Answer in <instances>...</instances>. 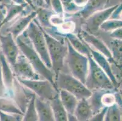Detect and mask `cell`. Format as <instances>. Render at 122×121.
<instances>
[{
    "mask_svg": "<svg viewBox=\"0 0 122 121\" xmlns=\"http://www.w3.org/2000/svg\"><path fill=\"white\" fill-rule=\"evenodd\" d=\"M88 47L91 54V57L94 59V61L97 63V64L101 68L105 71L108 77L110 78L111 81L113 83L114 86L117 87L118 85V82H117L115 75L113 73L111 67V65L109 63V61L107 58L104 56L103 54L98 52V51L95 50L92 48L90 47L89 45Z\"/></svg>",
    "mask_w": 122,
    "mask_h": 121,
    "instance_id": "5bb4252c",
    "label": "cell"
},
{
    "mask_svg": "<svg viewBox=\"0 0 122 121\" xmlns=\"http://www.w3.org/2000/svg\"><path fill=\"white\" fill-rule=\"evenodd\" d=\"M66 38L68 40L75 50L87 57L91 56L88 45L84 43L78 36L73 33H68L66 35Z\"/></svg>",
    "mask_w": 122,
    "mask_h": 121,
    "instance_id": "7402d4cb",
    "label": "cell"
},
{
    "mask_svg": "<svg viewBox=\"0 0 122 121\" xmlns=\"http://www.w3.org/2000/svg\"></svg>",
    "mask_w": 122,
    "mask_h": 121,
    "instance_id": "681fc988",
    "label": "cell"
},
{
    "mask_svg": "<svg viewBox=\"0 0 122 121\" xmlns=\"http://www.w3.org/2000/svg\"><path fill=\"white\" fill-rule=\"evenodd\" d=\"M36 1H37L38 2H40L41 4H43V3H44V1H43V0H36ZM44 4H45V3H44Z\"/></svg>",
    "mask_w": 122,
    "mask_h": 121,
    "instance_id": "7bdbcfd3",
    "label": "cell"
},
{
    "mask_svg": "<svg viewBox=\"0 0 122 121\" xmlns=\"http://www.w3.org/2000/svg\"><path fill=\"white\" fill-rule=\"evenodd\" d=\"M55 85L59 90L63 89L74 95L78 100L88 99L91 96L92 92L85 84L75 78L72 75L60 72L55 78Z\"/></svg>",
    "mask_w": 122,
    "mask_h": 121,
    "instance_id": "8992f818",
    "label": "cell"
},
{
    "mask_svg": "<svg viewBox=\"0 0 122 121\" xmlns=\"http://www.w3.org/2000/svg\"><path fill=\"white\" fill-rule=\"evenodd\" d=\"M120 95H121V96H122V91H121V92H120Z\"/></svg>",
    "mask_w": 122,
    "mask_h": 121,
    "instance_id": "bcb514c9",
    "label": "cell"
},
{
    "mask_svg": "<svg viewBox=\"0 0 122 121\" xmlns=\"http://www.w3.org/2000/svg\"><path fill=\"white\" fill-rule=\"evenodd\" d=\"M0 63L1 65L2 75L5 87L10 94L11 97L14 96V72L12 69L10 65L8 63L2 52H0Z\"/></svg>",
    "mask_w": 122,
    "mask_h": 121,
    "instance_id": "4fadbf2b",
    "label": "cell"
},
{
    "mask_svg": "<svg viewBox=\"0 0 122 121\" xmlns=\"http://www.w3.org/2000/svg\"><path fill=\"white\" fill-rule=\"evenodd\" d=\"M122 11V0L121 1L120 4H118V7H117V9L114 10V12H113V13L112 14L111 17L112 19H117V18L118 16H119L121 12Z\"/></svg>",
    "mask_w": 122,
    "mask_h": 121,
    "instance_id": "8d00e7d4",
    "label": "cell"
},
{
    "mask_svg": "<svg viewBox=\"0 0 122 121\" xmlns=\"http://www.w3.org/2000/svg\"><path fill=\"white\" fill-rule=\"evenodd\" d=\"M66 43L67 46L66 59L69 72L74 77L85 84L88 72L89 57L75 50L66 38Z\"/></svg>",
    "mask_w": 122,
    "mask_h": 121,
    "instance_id": "277c9868",
    "label": "cell"
},
{
    "mask_svg": "<svg viewBox=\"0 0 122 121\" xmlns=\"http://www.w3.org/2000/svg\"><path fill=\"white\" fill-rule=\"evenodd\" d=\"M0 111L14 115H24V113L10 97H0Z\"/></svg>",
    "mask_w": 122,
    "mask_h": 121,
    "instance_id": "44dd1931",
    "label": "cell"
},
{
    "mask_svg": "<svg viewBox=\"0 0 122 121\" xmlns=\"http://www.w3.org/2000/svg\"><path fill=\"white\" fill-rule=\"evenodd\" d=\"M35 98H36V95L34 93L32 96L29 104H27V108L25 109V111L23 115V121H38L37 112H36V107H35Z\"/></svg>",
    "mask_w": 122,
    "mask_h": 121,
    "instance_id": "d4e9b609",
    "label": "cell"
},
{
    "mask_svg": "<svg viewBox=\"0 0 122 121\" xmlns=\"http://www.w3.org/2000/svg\"><path fill=\"white\" fill-rule=\"evenodd\" d=\"M25 3L27 4L28 5L30 6L31 7L32 9H34V10L35 9V6L34 5V0H24Z\"/></svg>",
    "mask_w": 122,
    "mask_h": 121,
    "instance_id": "ab89813d",
    "label": "cell"
},
{
    "mask_svg": "<svg viewBox=\"0 0 122 121\" xmlns=\"http://www.w3.org/2000/svg\"><path fill=\"white\" fill-rule=\"evenodd\" d=\"M78 37L90 47L95 48L97 51L106 56L109 61L112 62L111 51L103 41L94 36L93 34L84 30H82L78 34Z\"/></svg>",
    "mask_w": 122,
    "mask_h": 121,
    "instance_id": "8fae6325",
    "label": "cell"
},
{
    "mask_svg": "<svg viewBox=\"0 0 122 121\" xmlns=\"http://www.w3.org/2000/svg\"><path fill=\"white\" fill-rule=\"evenodd\" d=\"M100 102L103 107H109L117 102L115 93H111L109 91L103 92L100 97Z\"/></svg>",
    "mask_w": 122,
    "mask_h": 121,
    "instance_id": "83f0119b",
    "label": "cell"
},
{
    "mask_svg": "<svg viewBox=\"0 0 122 121\" xmlns=\"http://www.w3.org/2000/svg\"><path fill=\"white\" fill-rule=\"evenodd\" d=\"M1 52H2L9 64L12 66L17 60L20 55V48L15 39L10 33L3 35L0 33Z\"/></svg>",
    "mask_w": 122,
    "mask_h": 121,
    "instance_id": "ba28073f",
    "label": "cell"
},
{
    "mask_svg": "<svg viewBox=\"0 0 122 121\" xmlns=\"http://www.w3.org/2000/svg\"><path fill=\"white\" fill-rule=\"evenodd\" d=\"M2 1H3V0H0V3H2Z\"/></svg>",
    "mask_w": 122,
    "mask_h": 121,
    "instance_id": "7dc6e473",
    "label": "cell"
},
{
    "mask_svg": "<svg viewBox=\"0 0 122 121\" xmlns=\"http://www.w3.org/2000/svg\"><path fill=\"white\" fill-rule=\"evenodd\" d=\"M18 81L32 91L35 95L43 99L51 101L59 95V90L47 79L30 80L18 78Z\"/></svg>",
    "mask_w": 122,
    "mask_h": 121,
    "instance_id": "52a82bcc",
    "label": "cell"
},
{
    "mask_svg": "<svg viewBox=\"0 0 122 121\" xmlns=\"http://www.w3.org/2000/svg\"><path fill=\"white\" fill-rule=\"evenodd\" d=\"M45 4L49 7H51V0H43Z\"/></svg>",
    "mask_w": 122,
    "mask_h": 121,
    "instance_id": "b9f144b4",
    "label": "cell"
},
{
    "mask_svg": "<svg viewBox=\"0 0 122 121\" xmlns=\"http://www.w3.org/2000/svg\"><path fill=\"white\" fill-rule=\"evenodd\" d=\"M11 1L14 3V4H18V5H21V4H26L24 0H11Z\"/></svg>",
    "mask_w": 122,
    "mask_h": 121,
    "instance_id": "60d3db41",
    "label": "cell"
},
{
    "mask_svg": "<svg viewBox=\"0 0 122 121\" xmlns=\"http://www.w3.org/2000/svg\"><path fill=\"white\" fill-rule=\"evenodd\" d=\"M55 121H67V113L61 101L59 95L50 101Z\"/></svg>",
    "mask_w": 122,
    "mask_h": 121,
    "instance_id": "ffe728a7",
    "label": "cell"
},
{
    "mask_svg": "<svg viewBox=\"0 0 122 121\" xmlns=\"http://www.w3.org/2000/svg\"><path fill=\"white\" fill-rule=\"evenodd\" d=\"M65 21L64 19V15H59L56 13H54L51 18H50V23L52 27H57L58 25H60L63 21Z\"/></svg>",
    "mask_w": 122,
    "mask_h": 121,
    "instance_id": "836d02e7",
    "label": "cell"
},
{
    "mask_svg": "<svg viewBox=\"0 0 122 121\" xmlns=\"http://www.w3.org/2000/svg\"><path fill=\"white\" fill-rule=\"evenodd\" d=\"M108 2L109 0H89L87 5L79 12L83 18L87 19L95 12L104 9Z\"/></svg>",
    "mask_w": 122,
    "mask_h": 121,
    "instance_id": "ac0fdd59",
    "label": "cell"
},
{
    "mask_svg": "<svg viewBox=\"0 0 122 121\" xmlns=\"http://www.w3.org/2000/svg\"><path fill=\"white\" fill-rule=\"evenodd\" d=\"M59 96L67 115H74L78 100L74 95L63 89L59 90Z\"/></svg>",
    "mask_w": 122,
    "mask_h": 121,
    "instance_id": "e0dca14e",
    "label": "cell"
},
{
    "mask_svg": "<svg viewBox=\"0 0 122 121\" xmlns=\"http://www.w3.org/2000/svg\"><path fill=\"white\" fill-rule=\"evenodd\" d=\"M112 62L122 70V40L114 39L111 42Z\"/></svg>",
    "mask_w": 122,
    "mask_h": 121,
    "instance_id": "cb8c5ba5",
    "label": "cell"
},
{
    "mask_svg": "<svg viewBox=\"0 0 122 121\" xmlns=\"http://www.w3.org/2000/svg\"><path fill=\"white\" fill-rule=\"evenodd\" d=\"M11 67L15 76L18 78L30 80L40 79V75L35 72L23 54H20L16 61Z\"/></svg>",
    "mask_w": 122,
    "mask_h": 121,
    "instance_id": "9c48e42d",
    "label": "cell"
},
{
    "mask_svg": "<svg viewBox=\"0 0 122 121\" xmlns=\"http://www.w3.org/2000/svg\"><path fill=\"white\" fill-rule=\"evenodd\" d=\"M64 12L69 14H74L81 10L78 7L76 6L73 0H61Z\"/></svg>",
    "mask_w": 122,
    "mask_h": 121,
    "instance_id": "f546056e",
    "label": "cell"
},
{
    "mask_svg": "<svg viewBox=\"0 0 122 121\" xmlns=\"http://www.w3.org/2000/svg\"><path fill=\"white\" fill-rule=\"evenodd\" d=\"M74 115L77 121H89L93 115V112L87 99L84 98L78 100L74 111Z\"/></svg>",
    "mask_w": 122,
    "mask_h": 121,
    "instance_id": "2e32d148",
    "label": "cell"
},
{
    "mask_svg": "<svg viewBox=\"0 0 122 121\" xmlns=\"http://www.w3.org/2000/svg\"><path fill=\"white\" fill-rule=\"evenodd\" d=\"M27 5H28L27 4H21V5H18L16 4L5 5V15L2 23H0L1 25L3 26L4 24L10 23L15 18L18 17L19 15L23 13Z\"/></svg>",
    "mask_w": 122,
    "mask_h": 121,
    "instance_id": "d6986e66",
    "label": "cell"
},
{
    "mask_svg": "<svg viewBox=\"0 0 122 121\" xmlns=\"http://www.w3.org/2000/svg\"><path fill=\"white\" fill-rule=\"evenodd\" d=\"M0 97H11L10 94L5 87L3 80L1 63H0Z\"/></svg>",
    "mask_w": 122,
    "mask_h": 121,
    "instance_id": "1f68e13d",
    "label": "cell"
},
{
    "mask_svg": "<svg viewBox=\"0 0 122 121\" xmlns=\"http://www.w3.org/2000/svg\"><path fill=\"white\" fill-rule=\"evenodd\" d=\"M36 12L34 10L30 14L15 18V21L11 23L6 29V32L7 33H11L14 38L16 39L18 36H20L24 33L30 23L36 18Z\"/></svg>",
    "mask_w": 122,
    "mask_h": 121,
    "instance_id": "7c38bea8",
    "label": "cell"
},
{
    "mask_svg": "<svg viewBox=\"0 0 122 121\" xmlns=\"http://www.w3.org/2000/svg\"><path fill=\"white\" fill-rule=\"evenodd\" d=\"M86 86L91 91H111L115 88L105 71L94 61L89 57V67Z\"/></svg>",
    "mask_w": 122,
    "mask_h": 121,
    "instance_id": "3957f363",
    "label": "cell"
},
{
    "mask_svg": "<svg viewBox=\"0 0 122 121\" xmlns=\"http://www.w3.org/2000/svg\"><path fill=\"white\" fill-rule=\"evenodd\" d=\"M107 107H103L101 110L98 111L97 113H95L92 116L89 121H103L105 120V115H106V111H107Z\"/></svg>",
    "mask_w": 122,
    "mask_h": 121,
    "instance_id": "e575fe53",
    "label": "cell"
},
{
    "mask_svg": "<svg viewBox=\"0 0 122 121\" xmlns=\"http://www.w3.org/2000/svg\"><path fill=\"white\" fill-rule=\"evenodd\" d=\"M15 41L20 51L28 59L35 72L56 87L54 73L44 64L39 55L33 48L31 43L29 44L21 38V36H18Z\"/></svg>",
    "mask_w": 122,
    "mask_h": 121,
    "instance_id": "6da1fadb",
    "label": "cell"
},
{
    "mask_svg": "<svg viewBox=\"0 0 122 121\" xmlns=\"http://www.w3.org/2000/svg\"><path fill=\"white\" fill-rule=\"evenodd\" d=\"M75 23L72 21H64L57 27V29L60 33L67 35L68 33H72L75 31Z\"/></svg>",
    "mask_w": 122,
    "mask_h": 121,
    "instance_id": "f1b7e54d",
    "label": "cell"
},
{
    "mask_svg": "<svg viewBox=\"0 0 122 121\" xmlns=\"http://www.w3.org/2000/svg\"><path fill=\"white\" fill-rule=\"evenodd\" d=\"M51 7L56 14L64 15V10L61 0H51Z\"/></svg>",
    "mask_w": 122,
    "mask_h": 121,
    "instance_id": "d6a6232c",
    "label": "cell"
},
{
    "mask_svg": "<svg viewBox=\"0 0 122 121\" xmlns=\"http://www.w3.org/2000/svg\"><path fill=\"white\" fill-rule=\"evenodd\" d=\"M119 16H121V18H122V12H121V13H120V14Z\"/></svg>",
    "mask_w": 122,
    "mask_h": 121,
    "instance_id": "ee69618b",
    "label": "cell"
},
{
    "mask_svg": "<svg viewBox=\"0 0 122 121\" xmlns=\"http://www.w3.org/2000/svg\"><path fill=\"white\" fill-rule=\"evenodd\" d=\"M120 27H122V19H112L106 20L102 24L100 29L105 32H112Z\"/></svg>",
    "mask_w": 122,
    "mask_h": 121,
    "instance_id": "4316f807",
    "label": "cell"
},
{
    "mask_svg": "<svg viewBox=\"0 0 122 121\" xmlns=\"http://www.w3.org/2000/svg\"><path fill=\"white\" fill-rule=\"evenodd\" d=\"M35 107H36V110L37 112L38 121H55L50 101L43 99L36 95Z\"/></svg>",
    "mask_w": 122,
    "mask_h": 121,
    "instance_id": "9a60e30c",
    "label": "cell"
},
{
    "mask_svg": "<svg viewBox=\"0 0 122 121\" xmlns=\"http://www.w3.org/2000/svg\"><path fill=\"white\" fill-rule=\"evenodd\" d=\"M110 36L113 39L122 40V27L118 28L111 32Z\"/></svg>",
    "mask_w": 122,
    "mask_h": 121,
    "instance_id": "d590c367",
    "label": "cell"
},
{
    "mask_svg": "<svg viewBox=\"0 0 122 121\" xmlns=\"http://www.w3.org/2000/svg\"><path fill=\"white\" fill-rule=\"evenodd\" d=\"M73 1L75 5L81 9H83L89 2V0H73Z\"/></svg>",
    "mask_w": 122,
    "mask_h": 121,
    "instance_id": "74e56055",
    "label": "cell"
},
{
    "mask_svg": "<svg viewBox=\"0 0 122 121\" xmlns=\"http://www.w3.org/2000/svg\"><path fill=\"white\" fill-rule=\"evenodd\" d=\"M23 116L14 115L0 111V121H23Z\"/></svg>",
    "mask_w": 122,
    "mask_h": 121,
    "instance_id": "4dcf8cb0",
    "label": "cell"
},
{
    "mask_svg": "<svg viewBox=\"0 0 122 121\" xmlns=\"http://www.w3.org/2000/svg\"><path fill=\"white\" fill-rule=\"evenodd\" d=\"M34 10L36 12V18L38 22L43 28H50L52 27L50 23V18L55 13L54 11L43 7H38Z\"/></svg>",
    "mask_w": 122,
    "mask_h": 121,
    "instance_id": "603a6c76",
    "label": "cell"
},
{
    "mask_svg": "<svg viewBox=\"0 0 122 121\" xmlns=\"http://www.w3.org/2000/svg\"><path fill=\"white\" fill-rule=\"evenodd\" d=\"M5 15V6L0 4V23H1Z\"/></svg>",
    "mask_w": 122,
    "mask_h": 121,
    "instance_id": "f35d334b",
    "label": "cell"
},
{
    "mask_svg": "<svg viewBox=\"0 0 122 121\" xmlns=\"http://www.w3.org/2000/svg\"><path fill=\"white\" fill-rule=\"evenodd\" d=\"M33 48L37 52L46 66L52 68V64L49 55L47 44L43 33V29L38 23L36 18L30 23L24 32Z\"/></svg>",
    "mask_w": 122,
    "mask_h": 121,
    "instance_id": "7a4b0ae2",
    "label": "cell"
},
{
    "mask_svg": "<svg viewBox=\"0 0 122 121\" xmlns=\"http://www.w3.org/2000/svg\"><path fill=\"white\" fill-rule=\"evenodd\" d=\"M0 26H1V27H2V25H1V24H0Z\"/></svg>",
    "mask_w": 122,
    "mask_h": 121,
    "instance_id": "c3c4849f",
    "label": "cell"
},
{
    "mask_svg": "<svg viewBox=\"0 0 122 121\" xmlns=\"http://www.w3.org/2000/svg\"><path fill=\"white\" fill-rule=\"evenodd\" d=\"M105 121H122V111L120 106L116 102L111 106L107 107L105 115Z\"/></svg>",
    "mask_w": 122,
    "mask_h": 121,
    "instance_id": "484cf974",
    "label": "cell"
},
{
    "mask_svg": "<svg viewBox=\"0 0 122 121\" xmlns=\"http://www.w3.org/2000/svg\"><path fill=\"white\" fill-rule=\"evenodd\" d=\"M118 4L112 5L107 9L95 12L86 19V27L87 32L94 34L98 32L102 24L111 16Z\"/></svg>",
    "mask_w": 122,
    "mask_h": 121,
    "instance_id": "30bf717a",
    "label": "cell"
},
{
    "mask_svg": "<svg viewBox=\"0 0 122 121\" xmlns=\"http://www.w3.org/2000/svg\"><path fill=\"white\" fill-rule=\"evenodd\" d=\"M43 33L47 44L49 55L52 64V69L54 72L55 80L64 66V61L67 54V44L66 43V44H63L52 37L44 29Z\"/></svg>",
    "mask_w": 122,
    "mask_h": 121,
    "instance_id": "5b68a950",
    "label": "cell"
},
{
    "mask_svg": "<svg viewBox=\"0 0 122 121\" xmlns=\"http://www.w3.org/2000/svg\"><path fill=\"white\" fill-rule=\"evenodd\" d=\"M1 26H0V30H1ZM0 52H1V43H0Z\"/></svg>",
    "mask_w": 122,
    "mask_h": 121,
    "instance_id": "f6af8a7d",
    "label": "cell"
}]
</instances>
